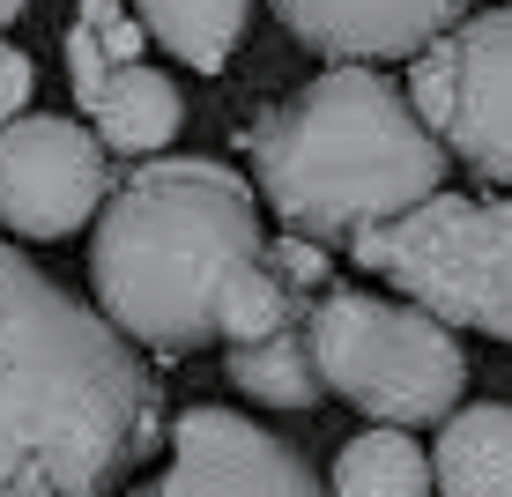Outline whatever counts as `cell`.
Returning <instances> with one entry per match:
<instances>
[{
  "mask_svg": "<svg viewBox=\"0 0 512 497\" xmlns=\"http://www.w3.org/2000/svg\"><path fill=\"white\" fill-rule=\"evenodd\" d=\"M23 8H30V0H0V30H8L15 15H23Z\"/></svg>",
  "mask_w": 512,
  "mask_h": 497,
  "instance_id": "e0dca14e",
  "label": "cell"
},
{
  "mask_svg": "<svg viewBox=\"0 0 512 497\" xmlns=\"http://www.w3.org/2000/svg\"><path fill=\"white\" fill-rule=\"evenodd\" d=\"M253 179L290 238H364L446 179V149L379 67H327L253 127Z\"/></svg>",
  "mask_w": 512,
  "mask_h": 497,
  "instance_id": "3957f363",
  "label": "cell"
},
{
  "mask_svg": "<svg viewBox=\"0 0 512 497\" xmlns=\"http://www.w3.org/2000/svg\"><path fill=\"white\" fill-rule=\"evenodd\" d=\"M141 67V23L127 0H82L75 23H67V82H75V104H90L112 75Z\"/></svg>",
  "mask_w": 512,
  "mask_h": 497,
  "instance_id": "4fadbf2b",
  "label": "cell"
},
{
  "mask_svg": "<svg viewBox=\"0 0 512 497\" xmlns=\"http://www.w3.org/2000/svg\"><path fill=\"white\" fill-rule=\"evenodd\" d=\"M268 230L253 186L216 156H156L127 171L97 208L90 282L119 342L149 357H193L216 342V305L238 268H253Z\"/></svg>",
  "mask_w": 512,
  "mask_h": 497,
  "instance_id": "7a4b0ae2",
  "label": "cell"
},
{
  "mask_svg": "<svg viewBox=\"0 0 512 497\" xmlns=\"http://www.w3.org/2000/svg\"><path fill=\"white\" fill-rule=\"evenodd\" d=\"M30 90H38V67H30L23 45H0V127H15L23 119Z\"/></svg>",
  "mask_w": 512,
  "mask_h": 497,
  "instance_id": "2e32d148",
  "label": "cell"
},
{
  "mask_svg": "<svg viewBox=\"0 0 512 497\" xmlns=\"http://www.w3.org/2000/svg\"><path fill=\"white\" fill-rule=\"evenodd\" d=\"M134 23L193 75H223L253 23V0H134Z\"/></svg>",
  "mask_w": 512,
  "mask_h": 497,
  "instance_id": "7c38bea8",
  "label": "cell"
},
{
  "mask_svg": "<svg viewBox=\"0 0 512 497\" xmlns=\"http://www.w3.org/2000/svg\"><path fill=\"white\" fill-rule=\"evenodd\" d=\"M297 45L320 60L364 67V60H409L438 45L453 23H468V0H268Z\"/></svg>",
  "mask_w": 512,
  "mask_h": 497,
  "instance_id": "9c48e42d",
  "label": "cell"
},
{
  "mask_svg": "<svg viewBox=\"0 0 512 497\" xmlns=\"http://www.w3.org/2000/svg\"><path fill=\"white\" fill-rule=\"evenodd\" d=\"M305 349H312V371H320V394H342L379 431L446 423L468 386L461 342L431 312L394 305V297H364V290H334V282L305 319Z\"/></svg>",
  "mask_w": 512,
  "mask_h": 497,
  "instance_id": "277c9868",
  "label": "cell"
},
{
  "mask_svg": "<svg viewBox=\"0 0 512 497\" xmlns=\"http://www.w3.org/2000/svg\"><path fill=\"white\" fill-rule=\"evenodd\" d=\"M409 112L468 171L512 186V8L468 15L409 60Z\"/></svg>",
  "mask_w": 512,
  "mask_h": 497,
  "instance_id": "8992f818",
  "label": "cell"
},
{
  "mask_svg": "<svg viewBox=\"0 0 512 497\" xmlns=\"http://www.w3.org/2000/svg\"><path fill=\"white\" fill-rule=\"evenodd\" d=\"M349 253L372 275H386L416 312L438 327H475L512 342V193L468 201V193H431L409 216L349 238Z\"/></svg>",
  "mask_w": 512,
  "mask_h": 497,
  "instance_id": "5b68a950",
  "label": "cell"
},
{
  "mask_svg": "<svg viewBox=\"0 0 512 497\" xmlns=\"http://www.w3.org/2000/svg\"><path fill=\"white\" fill-rule=\"evenodd\" d=\"M327 497H431V453L409 431H364L349 438L334 460V490Z\"/></svg>",
  "mask_w": 512,
  "mask_h": 497,
  "instance_id": "5bb4252c",
  "label": "cell"
},
{
  "mask_svg": "<svg viewBox=\"0 0 512 497\" xmlns=\"http://www.w3.org/2000/svg\"><path fill=\"white\" fill-rule=\"evenodd\" d=\"M82 119H90V134H97V149L104 156H156L171 134H179V119H186V97H179V82L164 75V67H127V75H112L104 90L82 104Z\"/></svg>",
  "mask_w": 512,
  "mask_h": 497,
  "instance_id": "30bf717a",
  "label": "cell"
},
{
  "mask_svg": "<svg viewBox=\"0 0 512 497\" xmlns=\"http://www.w3.org/2000/svg\"><path fill=\"white\" fill-rule=\"evenodd\" d=\"M223 371H231V386L253 394L260 408H312V401H320V371H312L305 334H275V342L231 349Z\"/></svg>",
  "mask_w": 512,
  "mask_h": 497,
  "instance_id": "9a60e30c",
  "label": "cell"
},
{
  "mask_svg": "<svg viewBox=\"0 0 512 497\" xmlns=\"http://www.w3.org/2000/svg\"><path fill=\"white\" fill-rule=\"evenodd\" d=\"M134 497H327L290 438L231 408H186L171 423V468Z\"/></svg>",
  "mask_w": 512,
  "mask_h": 497,
  "instance_id": "ba28073f",
  "label": "cell"
},
{
  "mask_svg": "<svg viewBox=\"0 0 512 497\" xmlns=\"http://www.w3.org/2000/svg\"><path fill=\"white\" fill-rule=\"evenodd\" d=\"M156 438L149 364L0 238V497H112Z\"/></svg>",
  "mask_w": 512,
  "mask_h": 497,
  "instance_id": "6da1fadb",
  "label": "cell"
},
{
  "mask_svg": "<svg viewBox=\"0 0 512 497\" xmlns=\"http://www.w3.org/2000/svg\"><path fill=\"white\" fill-rule=\"evenodd\" d=\"M438 497H512V401H475L438 423Z\"/></svg>",
  "mask_w": 512,
  "mask_h": 497,
  "instance_id": "8fae6325",
  "label": "cell"
},
{
  "mask_svg": "<svg viewBox=\"0 0 512 497\" xmlns=\"http://www.w3.org/2000/svg\"><path fill=\"white\" fill-rule=\"evenodd\" d=\"M112 171L82 119H15L0 127V223L15 238H75L104 208Z\"/></svg>",
  "mask_w": 512,
  "mask_h": 497,
  "instance_id": "52a82bcc",
  "label": "cell"
}]
</instances>
